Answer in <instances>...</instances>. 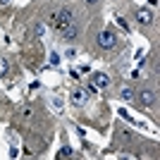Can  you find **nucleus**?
I'll list each match as a JSON object with an SVG mask.
<instances>
[{
	"mask_svg": "<svg viewBox=\"0 0 160 160\" xmlns=\"http://www.w3.org/2000/svg\"><path fill=\"white\" fill-rule=\"evenodd\" d=\"M132 98H134V91L129 86H124L122 88V100H132Z\"/></svg>",
	"mask_w": 160,
	"mask_h": 160,
	"instance_id": "0eeeda50",
	"label": "nucleus"
},
{
	"mask_svg": "<svg viewBox=\"0 0 160 160\" xmlns=\"http://www.w3.org/2000/svg\"><path fill=\"white\" fill-rule=\"evenodd\" d=\"M86 93H98V86H96L93 81H91V84L86 86Z\"/></svg>",
	"mask_w": 160,
	"mask_h": 160,
	"instance_id": "9d476101",
	"label": "nucleus"
},
{
	"mask_svg": "<svg viewBox=\"0 0 160 160\" xmlns=\"http://www.w3.org/2000/svg\"><path fill=\"white\" fill-rule=\"evenodd\" d=\"M117 24H120V27H122V29H129V27H127V22L122 19V17H117Z\"/></svg>",
	"mask_w": 160,
	"mask_h": 160,
	"instance_id": "ddd939ff",
	"label": "nucleus"
},
{
	"mask_svg": "<svg viewBox=\"0 0 160 160\" xmlns=\"http://www.w3.org/2000/svg\"><path fill=\"white\" fill-rule=\"evenodd\" d=\"M86 98H88L86 88H79V91H74V93H72V103H74V105H81Z\"/></svg>",
	"mask_w": 160,
	"mask_h": 160,
	"instance_id": "39448f33",
	"label": "nucleus"
},
{
	"mask_svg": "<svg viewBox=\"0 0 160 160\" xmlns=\"http://www.w3.org/2000/svg\"><path fill=\"white\" fill-rule=\"evenodd\" d=\"M60 158H72V148H69V146H65V148L60 151Z\"/></svg>",
	"mask_w": 160,
	"mask_h": 160,
	"instance_id": "1a4fd4ad",
	"label": "nucleus"
},
{
	"mask_svg": "<svg viewBox=\"0 0 160 160\" xmlns=\"http://www.w3.org/2000/svg\"><path fill=\"white\" fill-rule=\"evenodd\" d=\"M86 2H88V5H96V2H98V0H86Z\"/></svg>",
	"mask_w": 160,
	"mask_h": 160,
	"instance_id": "4468645a",
	"label": "nucleus"
},
{
	"mask_svg": "<svg viewBox=\"0 0 160 160\" xmlns=\"http://www.w3.org/2000/svg\"><path fill=\"white\" fill-rule=\"evenodd\" d=\"M120 115H122V117H124V120H132V115H129L127 110H120ZM132 122H134V120H132Z\"/></svg>",
	"mask_w": 160,
	"mask_h": 160,
	"instance_id": "f8f14e48",
	"label": "nucleus"
},
{
	"mask_svg": "<svg viewBox=\"0 0 160 160\" xmlns=\"http://www.w3.org/2000/svg\"><path fill=\"white\" fill-rule=\"evenodd\" d=\"M93 84L98 88H105L108 84H110V77H108V74H103V72H96L93 74Z\"/></svg>",
	"mask_w": 160,
	"mask_h": 160,
	"instance_id": "20e7f679",
	"label": "nucleus"
},
{
	"mask_svg": "<svg viewBox=\"0 0 160 160\" xmlns=\"http://www.w3.org/2000/svg\"><path fill=\"white\" fill-rule=\"evenodd\" d=\"M155 91H151V88H146V91H141L139 93V100L143 103V105H155Z\"/></svg>",
	"mask_w": 160,
	"mask_h": 160,
	"instance_id": "7ed1b4c3",
	"label": "nucleus"
},
{
	"mask_svg": "<svg viewBox=\"0 0 160 160\" xmlns=\"http://www.w3.org/2000/svg\"><path fill=\"white\" fill-rule=\"evenodd\" d=\"M33 31H36V36H43V31H46V27H43V24H36V29H33Z\"/></svg>",
	"mask_w": 160,
	"mask_h": 160,
	"instance_id": "9b49d317",
	"label": "nucleus"
},
{
	"mask_svg": "<svg viewBox=\"0 0 160 160\" xmlns=\"http://www.w3.org/2000/svg\"><path fill=\"white\" fill-rule=\"evenodd\" d=\"M136 19H139V24H151V22H153V14L148 12V10H139Z\"/></svg>",
	"mask_w": 160,
	"mask_h": 160,
	"instance_id": "423d86ee",
	"label": "nucleus"
},
{
	"mask_svg": "<svg viewBox=\"0 0 160 160\" xmlns=\"http://www.w3.org/2000/svg\"><path fill=\"white\" fill-rule=\"evenodd\" d=\"M50 65H55V67L60 65V55L55 53V50H53V53H50Z\"/></svg>",
	"mask_w": 160,
	"mask_h": 160,
	"instance_id": "6e6552de",
	"label": "nucleus"
},
{
	"mask_svg": "<svg viewBox=\"0 0 160 160\" xmlns=\"http://www.w3.org/2000/svg\"><path fill=\"white\" fill-rule=\"evenodd\" d=\"M98 46L105 48V50H112V48L117 46V36H115V31H103L98 36Z\"/></svg>",
	"mask_w": 160,
	"mask_h": 160,
	"instance_id": "f03ea898",
	"label": "nucleus"
},
{
	"mask_svg": "<svg viewBox=\"0 0 160 160\" xmlns=\"http://www.w3.org/2000/svg\"><path fill=\"white\" fill-rule=\"evenodd\" d=\"M50 24H53V27L62 33V38H65V41H72L74 36H77L74 14H72V10H67V7H60L58 12L50 14Z\"/></svg>",
	"mask_w": 160,
	"mask_h": 160,
	"instance_id": "f257e3e1",
	"label": "nucleus"
}]
</instances>
